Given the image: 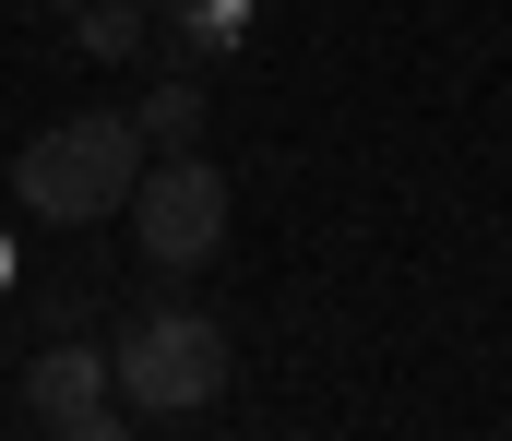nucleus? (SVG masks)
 Listing matches in <instances>:
<instances>
[{
    "mask_svg": "<svg viewBox=\"0 0 512 441\" xmlns=\"http://www.w3.org/2000/svg\"><path fill=\"white\" fill-rule=\"evenodd\" d=\"M143 12H179V0H143Z\"/></svg>",
    "mask_w": 512,
    "mask_h": 441,
    "instance_id": "obj_7",
    "label": "nucleus"
},
{
    "mask_svg": "<svg viewBox=\"0 0 512 441\" xmlns=\"http://www.w3.org/2000/svg\"><path fill=\"white\" fill-rule=\"evenodd\" d=\"M108 370H120L131 418H203L227 394V322L191 310V298H155V310H131V334L108 346Z\"/></svg>",
    "mask_w": 512,
    "mask_h": 441,
    "instance_id": "obj_2",
    "label": "nucleus"
},
{
    "mask_svg": "<svg viewBox=\"0 0 512 441\" xmlns=\"http://www.w3.org/2000/svg\"><path fill=\"white\" fill-rule=\"evenodd\" d=\"M60 12H84V0H60Z\"/></svg>",
    "mask_w": 512,
    "mask_h": 441,
    "instance_id": "obj_8",
    "label": "nucleus"
},
{
    "mask_svg": "<svg viewBox=\"0 0 512 441\" xmlns=\"http://www.w3.org/2000/svg\"><path fill=\"white\" fill-rule=\"evenodd\" d=\"M131 120H143V144H155V155H167V144H203V72H191V60H167V84H155Z\"/></svg>",
    "mask_w": 512,
    "mask_h": 441,
    "instance_id": "obj_5",
    "label": "nucleus"
},
{
    "mask_svg": "<svg viewBox=\"0 0 512 441\" xmlns=\"http://www.w3.org/2000/svg\"><path fill=\"white\" fill-rule=\"evenodd\" d=\"M24 418L36 430H60V441H120L131 430V406H120V370H108V346H36L24 358Z\"/></svg>",
    "mask_w": 512,
    "mask_h": 441,
    "instance_id": "obj_4",
    "label": "nucleus"
},
{
    "mask_svg": "<svg viewBox=\"0 0 512 441\" xmlns=\"http://www.w3.org/2000/svg\"><path fill=\"white\" fill-rule=\"evenodd\" d=\"M143 120L131 108H72V120H48L36 144H24V203L48 215V227H108L131 203V179H143Z\"/></svg>",
    "mask_w": 512,
    "mask_h": 441,
    "instance_id": "obj_1",
    "label": "nucleus"
},
{
    "mask_svg": "<svg viewBox=\"0 0 512 441\" xmlns=\"http://www.w3.org/2000/svg\"><path fill=\"white\" fill-rule=\"evenodd\" d=\"M131 251L155 263V275H203L215 251H227V167L203 144H167L143 179H131Z\"/></svg>",
    "mask_w": 512,
    "mask_h": 441,
    "instance_id": "obj_3",
    "label": "nucleus"
},
{
    "mask_svg": "<svg viewBox=\"0 0 512 441\" xmlns=\"http://www.w3.org/2000/svg\"><path fill=\"white\" fill-rule=\"evenodd\" d=\"M131 36H143V0H84V48L96 60H120Z\"/></svg>",
    "mask_w": 512,
    "mask_h": 441,
    "instance_id": "obj_6",
    "label": "nucleus"
}]
</instances>
